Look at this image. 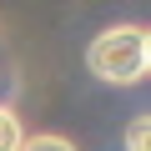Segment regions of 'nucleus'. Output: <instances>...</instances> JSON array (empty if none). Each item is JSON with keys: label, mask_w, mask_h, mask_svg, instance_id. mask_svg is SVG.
I'll return each mask as SVG.
<instances>
[{"label": "nucleus", "mask_w": 151, "mask_h": 151, "mask_svg": "<svg viewBox=\"0 0 151 151\" xmlns=\"http://www.w3.org/2000/svg\"><path fill=\"white\" fill-rule=\"evenodd\" d=\"M86 65L106 86H136L146 76V65H151L146 25H111V30H101L91 40V50H86Z\"/></svg>", "instance_id": "obj_1"}, {"label": "nucleus", "mask_w": 151, "mask_h": 151, "mask_svg": "<svg viewBox=\"0 0 151 151\" xmlns=\"http://www.w3.org/2000/svg\"><path fill=\"white\" fill-rule=\"evenodd\" d=\"M20 141H25L20 116H15L10 106H0V151H20Z\"/></svg>", "instance_id": "obj_2"}, {"label": "nucleus", "mask_w": 151, "mask_h": 151, "mask_svg": "<svg viewBox=\"0 0 151 151\" xmlns=\"http://www.w3.org/2000/svg\"><path fill=\"white\" fill-rule=\"evenodd\" d=\"M20 151H76V146H70L65 136H55V131H40V136H25Z\"/></svg>", "instance_id": "obj_3"}, {"label": "nucleus", "mask_w": 151, "mask_h": 151, "mask_svg": "<svg viewBox=\"0 0 151 151\" xmlns=\"http://www.w3.org/2000/svg\"><path fill=\"white\" fill-rule=\"evenodd\" d=\"M126 151H151V121L146 116H136L126 126Z\"/></svg>", "instance_id": "obj_4"}]
</instances>
